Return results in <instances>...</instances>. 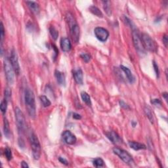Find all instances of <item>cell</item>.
<instances>
[{
	"label": "cell",
	"instance_id": "d4e9b609",
	"mask_svg": "<svg viewBox=\"0 0 168 168\" xmlns=\"http://www.w3.org/2000/svg\"><path fill=\"white\" fill-rule=\"evenodd\" d=\"M50 34L52 36L54 40H56L58 36V32L56 30V29L54 26H51L49 28Z\"/></svg>",
	"mask_w": 168,
	"mask_h": 168
},
{
	"label": "cell",
	"instance_id": "d6a6232c",
	"mask_svg": "<svg viewBox=\"0 0 168 168\" xmlns=\"http://www.w3.org/2000/svg\"><path fill=\"white\" fill-rule=\"evenodd\" d=\"M151 103L154 104V105L157 106V105H161L162 104V102L160 99H153L151 101Z\"/></svg>",
	"mask_w": 168,
	"mask_h": 168
},
{
	"label": "cell",
	"instance_id": "ba28073f",
	"mask_svg": "<svg viewBox=\"0 0 168 168\" xmlns=\"http://www.w3.org/2000/svg\"><path fill=\"white\" fill-rule=\"evenodd\" d=\"M132 36L134 46H135L136 50L138 51V53L141 54H145L146 50H145L143 44L142 43L141 38H140V36L138 34V33L135 30H133Z\"/></svg>",
	"mask_w": 168,
	"mask_h": 168
},
{
	"label": "cell",
	"instance_id": "484cf974",
	"mask_svg": "<svg viewBox=\"0 0 168 168\" xmlns=\"http://www.w3.org/2000/svg\"><path fill=\"white\" fill-rule=\"evenodd\" d=\"M104 164V162L102 158H96L93 161V165L96 167H103Z\"/></svg>",
	"mask_w": 168,
	"mask_h": 168
},
{
	"label": "cell",
	"instance_id": "5b68a950",
	"mask_svg": "<svg viewBox=\"0 0 168 168\" xmlns=\"http://www.w3.org/2000/svg\"><path fill=\"white\" fill-rule=\"evenodd\" d=\"M140 38H141L142 43L145 50H149L152 52H156L157 51V46H156V43L149 35L143 33L140 36Z\"/></svg>",
	"mask_w": 168,
	"mask_h": 168
},
{
	"label": "cell",
	"instance_id": "1f68e13d",
	"mask_svg": "<svg viewBox=\"0 0 168 168\" xmlns=\"http://www.w3.org/2000/svg\"><path fill=\"white\" fill-rule=\"evenodd\" d=\"M153 67H154V71L156 72V76L159 77V74H160V72H159V69H158V66L156 65V63L154 62H153Z\"/></svg>",
	"mask_w": 168,
	"mask_h": 168
},
{
	"label": "cell",
	"instance_id": "f35d334b",
	"mask_svg": "<svg viewBox=\"0 0 168 168\" xmlns=\"http://www.w3.org/2000/svg\"><path fill=\"white\" fill-rule=\"evenodd\" d=\"M163 97H164L165 99L167 101V93H166V92L163 93Z\"/></svg>",
	"mask_w": 168,
	"mask_h": 168
},
{
	"label": "cell",
	"instance_id": "7a4b0ae2",
	"mask_svg": "<svg viewBox=\"0 0 168 168\" xmlns=\"http://www.w3.org/2000/svg\"><path fill=\"white\" fill-rule=\"evenodd\" d=\"M66 20L69 24L72 39L75 43H78L79 40V28L76 19L72 14L68 13L66 15Z\"/></svg>",
	"mask_w": 168,
	"mask_h": 168
},
{
	"label": "cell",
	"instance_id": "ab89813d",
	"mask_svg": "<svg viewBox=\"0 0 168 168\" xmlns=\"http://www.w3.org/2000/svg\"><path fill=\"white\" fill-rule=\"evenodd\" d=\"M132 125H133V128H134V127H135L136 125H137V123H136V122H132Z\"/></svg>",
	"mask_w": 168,
	"mask_h": 168
},
{
	"label": "cell",
	"instance_id": "3957f363",
	"mask_svg": "<svg viewBox=\"0 0 168 168\" xmlns=\"http://www.w3.org/2000/svg\"><path fill=\"white\" fill-rule=\"evenodd\" d=\"M29 141H30L32 155L35 160H39L41 156V145L38 138L34 132H31L29 135Z\"/></svg>",
	"mask_w": 168,
	"mask_h": 168
},
{
	"label": "cell",
	"instance_id": "7402d4cb",
	"mask_svg": "<svg viewBox=\"0 0 168 168\" xmlns=\"http://www.w3.org/2000/svg\"><path fill=\"white\" fill-rule=\"evenodd\" d=\"M103 8L104 10L105 11L108 17H110L112 15V11H111V7H110V1H103Z\"/></svg>",
	"mask_w": 168,
	"mask_h": 168
},
{
	"label": "cell",
	"instance_id": "9a60e30c",
	"mask_svg": "<svg viewBox=\"0 0 168 168\" xmlns=\"http://www.w3.org/2000/svg\"><path fill=\"white\" fill-rule=\"evenodd\" d=\"M120 69H121L124 72V73L126 74V76L127 77V78H128V81H129V83H133L135 82V78L134 76L133 75V74L131 73V70H129L128 68H127L126 67H124V66H120Z\"/></svg>",
	"mask_w": 168,
	"mask_h": 168
},
{
	"label": "cell",
	"instance_id": "f1b7e54d",
	"mask_svg": "<svg viewBox=\"0 0 168 168\" xmlns=\"http://www.w3.org/2000/svg\"><path fill=\"white\" fill-rule=\"evenodd\" d=\"M80 57L82 58L84 62H86V63L89 62V60H91V56L89 55V54H87V53L81 54L80 55Z\"/></svg>",
	"mask_w": 168,
	"mask_h": 168
},
{
	"label": "cell",
	"instance_id": "d590c367",
	"mask_svg": "<svg viewBox=\"0 0 168 168\" xmlns=\"http://www.w3.org/2000/svg\"><path fill=\"white\" fill-rule=\"evenodd\" d=\"M58 160H59L61 163H63V164L66 165H67L68 164H69V162H68V161L64 158L59 157V158H58Z\"/></svg>",
	"mask_w": 168,
	"mask_h": 168
},
{
	"label": "cell",
	"instance_id": "d6986e66",
	"mask_svg": "<svg viewBox=\"0 0 168 168\" xmlns=\"http://www.w3.org/2000/svg\"><path fill=\"white\" fill-rule=\"evenodd\" d=\"M3 133L5 135V137L9 138L11 137V130L7 118H4L3 120Z\"/></svg>",
	"mask_w": 168,
	"mask_h": 168
},
{
	"label": "cell",
	"instance_id": "6da1fadb",
	"mask_svg": "<svg viewBox=\"0 0 168 168\" xmlns=\"http://www.w3.org/2000/svg\"><path fill=\"white\" fill-rule=\"evenodd\" d=\"M24 101L26 110L30 117L35 118L36 115V108L35 95L32 90L27 88L24 92Z\"/></svg>",
	"mask_w": 168,
	"mask_h": 168
},
{
	"label": "cell",
	"instance_id": "4fadbf2b",
	"mask_svg": "<svg viewBox=\"0 0 168 168\" xmlns=\"http://www.w3.org/2000/svg\"><path fill=\"white\" fill-rule=\"evenodd\" d=\"M60 47L61 49L64 52H69L72 48L71 42L67 38H63L60 40Z\"/></svg>",
	"mask_w": 168,
	"mask_h": 168
},
{
	"label": "cell",
	"instance_id": "74e56055",
	"mask_svg": "<svg viewBox=\"0 0 168 168\" xmlns=\"http://www.w3.org/2000/svg\"><path fill=\"white\" fill-rule=\"evenodd\" d=\"M21 167H23V168H28L29 165H28V163H27L26 162L22 161V162H21Z\"/></svg>",
	"mask_w": 168,
	"mask_h": 168
},
{
	"label": "cell",
	"instance_id": "cb8c5ba5",
	"mask_svg": "<svg viewBox=\"0 0 168 168\" xmlns=\"http://www.w3.org/2000/svg\"><path fill=\"white\" fill-rule=\"evenodd\" d=\"M40 99L42 103V105L44 107H48V106H49L51 104V101H49V99L45 95H42V96L40 97Z\"/></svg>",
	"mask_w": 168,
	"mask_h": 168
},
{
	"label": "cell",
	"instance_id": "e575fe53",
	"mask_svg": "<svg viewBox=\"0 0 168 168\" xmlns=\"http://www.w3.org/2000/svg\"><path fill=\"white\" fill-rule=\"evenodd\" d=\"M163 43L165 47H167V44H168V40H167V35H164L163 37Z\"/></svg>",
	"mask_w": 168,
	"mask_h": 168
},
{
	"label": "cell",
	"instance_id": "8fae6325",
	"mask_svg": "<svg viewBox=\"0 0 168 168\" xmlns=\"http://www.w3.org/2000/svg\"><path fill=\"white\" fill-rule=\"evenodd\" d=\"M62 138L65 141L69 144H74L76 142L77 138L73 133L70 131H65L62 133Z\"/></svg>",
	"mask_w": 168,
	"mask_h": 168
},
{
	"label": "cell",
	"instance_id": "52a82bcc",
	"mask_svg": "<svg viewBox=\"0 0 168 168\" xmlns=\"http://www.w3.org/2000/svg\"><path fill=\"white\" fill-rule=\"evenodd\" d=\"M113 152L115 154L118 156L119 158L127 164L132 165L134 163V160L131 154H129L127 151H124V150L118 148V147H115V148L113 149Z\"/></svg>",
	"mask_w": 168,
	"mask_h": 168
},
{
	"label": "cell",
	"instance_id": "e0dca14e",
	"mask_svg": "<svg viewBox=\"0 0 168 168\" xmlns=\"http://www.w3.org/2000/svg\"><path fill=\"white\" fill-rule=\"evenodd\" d=\"M27 5H28V7L32 13H34L36 15H38L40 13V6L39 4L36 3L35 1H26V2Z\"/></svg>",
	"mask_w": 168,
	"mask_h": 168
},
{
	"label": "cell",
	"instance_id": "4316f807",
	"mask_svg": "<svg viewBox=\"0 0 168 168\" xmlns=\"http://www.w3.org/2000/svg\"><path fill=\"white\" fill-rule=\"evenodd\" d=\"M7 108V101L6 99H3L1 101V105H0V109H1V111L3 114H5Z\"/></svg>",
	"mask_w": 168,
	"mask_h": 168
},
{
	"label": "cell",
	"instance_id": "2e32d148",
	"mask_svg": "<svg viewBox=\"0 0 168 168\" xmlns=\"http://www.w3.org/2000/svg\"><path fill=\"white\" fill-rule=\"evenodd\" d=\"M54 76H55V78L56 79V81H57L58 83L60 85H65L66 84V79H65V74L61 72L58 70H55L54 72Z\"/></svg>",
	"mask_w": 168,
	"mask_h": 168
},
{
	"label": "cell",
	"instance_id": "ffe728a7",
	"mask_svg": "<svg viewBox=\"0 0 168 168\" xmlns=\"http://www.w3.org/2000/svg\"><path fill=\"white\" fill-rule=\"evenodd\" d=\"M89 9L91 13H93V14L95 15V16H97V17H100V18L103 17V13H102V12L100 11L98 7H97L96 6H94V5L90 6Z\"/></svg>",
	"mask_w": 168,
	"mask_h": 168
},
{
	"label": "cell",
	"instance_id": "f546056e",
	"mask_svg": "<svg viewBox=\"0 0 168 168\" xmlns=\"http://www.w3.org/2000/svg\"><path fill=\"white\" fill-rule=\"evenodd\" d=\"M11 96V91L9 88H6L5 90V99L9 101Z\"/></svg>",
	"mask_w": 168,
	"mask_h": 168
},
{
	"label": "cell",
	"instance_id": "44dd1931",
	"mask_svg": "<svg viewBox=\"0 0 168 168\" xmlns=\"http://www.w3.org/2000/svg\"><path fill=\"white\" fill-rule=\"evenodd\" d=\"M144 111L145 114H146L147 118H148V119L149 120V121L151 122L152 124H154V116H153V112H152L151 111V108L148 106H146L144 108Z\"/></svg>",
	"mask_w": 168,
	"mask_h": 168
},
{
	"label": "cell",
	"instance_id": "8992f818",
	"mask_svg": "<svg viewBox=\"0 0 168 168\" xmlns=\"http://www.w3.org/2000/svg\"><path fill=\"white\" fill-rule=\"evenodd\" d=\"M4 70H5V74L6 76L7 80L9 84H13L15 80V71L12 67V65L10 62V60L9 58H6L4 60Z\"/></svg>",
	"mask_w": 168,
	"mask_h": 168
},
{
	"label": "cell",
	"instance_id": "836d02e7",
	"mask_svg": "<svg viewBox=\"0 0 168 168\" xmlns=\"http://www.w3.org/2000/svg\"><path fill=\"white\" fill-rule=\"evenodd\" d=\"M120 106L122 108H124L125 109H129V106L127 104L125 103L123 101H120Z\"/></svg>",
	"mask_w": 168,
	"mask_h": 168
},
{
	"label": "cell",
	"instance_id": "7c38bea8",
	"mask_svg": "<svg viewBox=\"0 0 168 168\" xmlns=\"http://www.w3.org/2000/svg\"><path fill=\"white\" fill-rule=\"evenodd\" d=\"M106 135L113 144H121L122 142L121 137L118 135V133L114 132V131H109V132L106 133Z\"/></svg>",
	"mask_w": 168,
	"mask_h": 168
},
{
	"label": "cell",
	"instance_id": "603a6c76",
	"mask_svg": "<svg viewBox=\"0 0 168 168\" xmlns=\"http://www.w3.org/2000/svg\"><path fill=\"white\" fill-rule=\"evenodd\" d=\"M81 97L83 101L85 103L87 106H91V101L90 96L88 95L87 93L85 91H83L81 93Z\"/></svg>",
	"mask_w": 168,
	"mask_h": 168
},
{
	"label": "cell",
	"instance_id": "ac0fdd59",
	"mask_svg": "<svg viewBox=\"0 0 168 168\" xmlns=\"http://www.w3.org/2000/svg\"><path fill=\"white\" fill-rule=\"evenodd\" d=\"M129 145L134 151H139V150H144L146 149V146L144 144L136 141H129Z\"/></svg>",
	"mask_w": 168,
	"mask_h": 168
},
{
	"label": "cell",
	"instance_id": "83f0119b",
	"mask_svg": "<svg viewBox=\"0 0 168 168\" xmlns=\"http://www.w3.org/2000/svg\"><path fill=\"white\" fill-rule=\"evenodd\" d=\"M4 154H5V156L6 158L7 159V160L10 161L11 159H12V153H11V150L9 148V147H7L5 149V152H4Z\"/></svg>",
	"mask_w": 168,
	"mask_h": 168
},
{
	"label": "cell",
	"instance_id": "5bb4252c",
	"mask_svg": "<svg viewBox=\"0 0 168 168\" xmlns=\"http://www.w3.org/2000/svg\"><path fill=\"white\" fill-rule=\"evenodd\" d=\"M73 77L76 82L79 85H82L83 82V72L80 69L74 70L73 71Z\"/></svg>",
	"mask_w": 168,
	"mask_h": 168
},
{
	"label": "cell",
	"instance_id": "8d00e7d4",
	"mask_svg": "<svg viewBox=\"0 0 168 168\" xmlns=\"http://www.w3.org/2000/svg\"><path fill=\"white\" fill-rule=\"evenodd\" d=\"M73 118L75 120H80V119H81V116L79 114H77V113H74Z\"/></svg>",
	"mask_w": 168,
	"mask_h": 168
},
{
	"label": "cell",
	"instance_id": "9c48e42d",
	"mask_svg": "<svg viewBox=\"0 0 168 168\" xmlns=\"http://www.w3.org/2000/svg\"><path fill=\"white\" fill-rule=\"evenodd\" d=\"M95 35L99 41L102 42H106L109 37V32L106 29L102 27H97L94 30Z\"/></svg>",
	"mask_w": 168,
	"mask_h": 168
},
{
	"label": "cell",
	"instance_id": "30bf717a",
	"mask_svg": "<svg viewBox=\"0 0 168 168\" xmlns=\"http://www.w3.org/2000/svg\"><path fill=\"white\" fill-rule=\"evenodd\" d=\"M9 60H10L11 65H12L13 69H14L15 74L17 75H19L20 72V65H19V59H18V56H17V52H16V51L14 49H13L12 51H11V56H10Z\"/></svg>",
	"mask_w": 168,
	"mask_h": 168
},
{
	"label": "cell",
	"instance_id": "4dcf8cb0",
	"mask_svg": "<svg viewBox=\"0 0 168 168\" xmlns=\"http://www.w3.org/2000/svg\"><path fill=\"white\" fill-rule=\"evenodd\" d=\"M4 34H5V30H4L3 24L2 22H1V45L2 47V44H3V41L4 38Z\"/></svg>",
	"mask_w": 168,
	"mask_h": 168
},
{
	"label": "cell",
	"instance_id": "277c9868",
	"mask_svg": "<svg viewBox=\"0 0 168 168\" xmlns=\"http://www.w3.org/2000/svg\"><path fill=\"white\" fill-rule=\"evenodd\" d=\"M15 113L18 131H19L20 135H22L26 130V123L25 116L23 112L20 110V109L19 107L15 108Z\"/></svg>",
	"mask_w": 168,
	"mask_h": 168
}]
</instances>
